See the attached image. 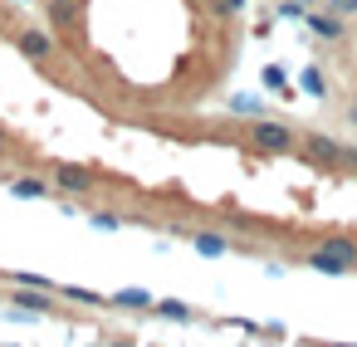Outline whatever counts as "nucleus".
Segmentation results:
<instances>
[{
  "mask_svg": "<svg viewBox=\"0 0 357 347\" xmlns=\"http://www.w3.org/2000/svg\"><path fill=\"white\" fill-rule=\"evenodd\" d=\"M245 137H250V147L264 152V157H289V152L298 147V132H294L289 123H274V118H255V123L245 128Z\"/></svg>",
  "mask_w": 357,
  "mask_h": 347,
  "instance_id": "f257e3e1",
  "label": "nucleus"
},
{
  "mask_svg": "<svg viewBox=\"0 0 357 347\" xmlns=\"http://www.w3.org/2000/svg\"><path fill=\"white\" fill-rule=\"evenodd\" d=\"M303 157H308L313 167H357V147H342V142L318 137V132L303 142Z\"/></svg>",
  "mask_w": 357,
  "mask_h": 347,
  "instance_id": "f03ea898",
  "label": "nucleus"
},
{
  "mask_svg": "<svg viewBox=\"0 0 357 347\" xmlns=\"http://www.w3.org/2000/svg\"><path fill=\"white\" fill-rule=\"evenodd\" d=\"M74 10H79V0H50V30L64 40V45H74L79 40V20H74Z\"/></svg>",
  "mask_w": 357,
  "mask_h": 347,
  "instance_id": "7ed1b4c3",
  "label": "nucleus"
},
{
  "mask_svg": "<svg viewBox=\"0 0 357 347\" xmlns=\"http://www.w3.org/2000/svg\"><path fill=\"white\" fill-rule=\"evenodd\" d=\"M20 54L45 64V59L54 54V35H45V30H25V35H20Z\"/></svg>",
  "mask_w": 357,
  "mask_h": 347,
  "instance_id": "20e7f679",
  "label": "nucleus"
},
{
  "mask_svg": "<svg viewBox=\"0 0 357 347\" xmlns=\"http://www.w3.org/2000/svg\"><path fill=\"white\" fill-rule=\"evenodd\" d=\"M303 20H308V30L313 35H323V40H342V15H323V10H303Z\"/></svg>",
  "mask_w": 357,
  "mask_h": 347,
  "instance_id": "39448f33",
  "label": "nucleus"
},
{
  "mask_svg": "<svg viewBox=\"0 0 357 347\" xmlns=\"http://www.w3.org/2000/svg\"><path fill=\"white\" fill-rule=\"evenodd\" d=\"M54 181H59L64 191H79V196H84V191L93 186V171H89V167H54Z\"/></svg>",
  "mask_w": 357,
  "mask_h": 347,
  "instance_id": "423d86ee",
  "label": "nucleus"
},
{
  "mask_svg": "<svg viewBox=\"0 0 357 347\" xmlns=\"http://www.w3.org/2000/svg\"><path fill=\"white\" fill-rule=\"evenodd\" d=\"M313 249H323V254H333V259H342L347 269H357V245L347 240V235H328L323 245H313Z\"/></svg>",
  "mask_w": 357,
  "mask_h": 347,
  "instance_id": "0eeeda50",
  "label": "nucleus"
},
{
  "mask_svg": "<svg viewBox=\"0 0 357 347\" xmlns=\"http://www.w3.org/2000/svg\"><path fill=\"white\" fill-rule=\"evenodd\" d=\"M191 245H196V254H206V259H220V254L230 249V240H225V235H215V230H196V235H191Z\"/></svg>",
  "mask_w": 357,
  "mask_h": 347,
  "instance_id": "6e6552de",
  "label": "nucleus"
},
{
  "mask_svg": "<svg viewBox=\"0 0 357 347\" xmlns=\"http://www.w3.org/2000/svg\"><path fill=\"white\" fill-rule=\"evenodd\" d=\"M152 313L157 318H172V323H196V308L191 303H176V298H152Z\"/></svg>",
  "mask_w": 357,
  "mask_h": 347,
  "instance_id": "1a4fd4ad",
  "label": "nucleus"
},
{
  "mask_svg": "<svg viewBox=\"0 0 357 347\" xmlns=\"http://www.w3.org/2000/svg\"><path fill=\"white\" fill-rule=\"evenodd\" d=\"M15 303H20L25 313H50V308H54V303H50V288H30V284L15 293Z\"/></svg>",
  "mask_w": 357,
  "mask_h": 347,
  "instance_id": "9d476101",
  "label": "nucleus"
},
{
  "mask_svg": "<svg viewBox=\"0 0 357 347\" xmlns=\"http://www.w3.org/2000/svg\"><path fill=\"white\" fill-rule=\"evenodd\" d=\"M10 191H15L20 201H45V196H50V186H45L40 176H20V181H15Z\"/></svg>",
  "mask_w": 357,
  "mask_h": 347,
  "instance_id": "9b49d317",
  "label": "nucleus"
},
{
  "mask_svg": "<svg viewBox=\"0 0 357 347\" xmlns=\"http://www.w3.org/2000/svg\"><path fill=\"white\" fill-rule=\"evenodd\" d=\"M113 308H152V293H142V288H123V293H113Z\"/></svg>",
  "mask_w": 357,
  "mask_h": 347,
  "instance_id": "f8f14e48",
  "label": "nucleus"
},
{
  "mask_svg": "<svg viewBox=\"0 0 357 347\" xmlns=\"http://www.w3.org/2000/svg\"><path fill=\"white\" fill-rule=\"evenodd\" d=\"M298 84H303V93H313V98H323V93H328V88H323V69H303V79H298Z\"/></svg>",
  "mask_w": 357,
  "mask_h": 347,
  "instance_id": "ddd939ff",
  "label": "nucleus"
},
{
  "mask_svg": "<svg viewBox=\"0 0 357 347\" xmlns=\"http://www.w3.org/2000/svg\"><path fill=\"white\" fill-rule=\"evenodd\" d=\"M328 10L342 15V20H352V15H357V0H328Z\"/></svg>",
  "mask_w": 357,
  "mask_h": 347,
  "instance_id": "4468645a",
  "label": "nucleus"
},
{
  "mask_svg": "<svg viewBox=\"0 0 357 347\" xmlns=\"http://www.w3.org/2000/svg\"><path fill=\"white\" fill-rule=\"evenodd\" d=\"M264 84H269V88H279V93H284V84H289V79H284V69H274V64H269V69H264Z\"/></svg>",
  "mask_w": 357,
  "mask_h": 347,
  "instance_id": "2eb2a0df",
  "label": "nucleus"
},
{
  "mask_svg": "<svg viewBox=\"0 0 357 347\" xmlns=\"http://www.w3.org/2000/svg\"><path fill=\"white\" fill-rule=\"evenodd\" d=\"M215 10H220V15H240V10H245V0H215Z\"/></svg>",
  "mask_w": 357,
  "mask_h": 347,
  "instance_id": "dca6fc26",
  "label": "nucleus"
},
{
  "mask_svg": "<svg viewBox=\"0 0 357 347\" xmlns=\"http://www.w3.org/2000/svg\"><path fill=\"white\" fill-rule=\"evenodd\" d=\"M93 225H98V230H118L123 220H118V215H93Z\"/></svg>",
  "mask_w": 357,
  "mask_h": 347,
  "instance_id": "f3484780",
  "label": "nucleus"
},
{
  "mask_svg": "<svg viewBox=\"0 0 357 347\" xmlns=\"http://www.w3.org/2000/svg\"><path fill=\"white\" fill-rule=\"evenodd\" d=\"M347 123L357 128V93H352V103H347Z\"/></svg>",
  "mask_w": 357,
  "mask_h": 347,
  "instance_id": "a211bd4d",
  "label": "nucleus"
},
{
  "mask_svg": "<svg viewBox=\"0 0 357 347\" xmlns=\"http://www.w3.org/2000/svg\"><path fill=\"white\" fill-rule=\"evenodd\" d=\"M10 152V137H6V128H0V157H6Z\"/></svg>",
  "mask_w": 357,
  "mask_h": 347,
  "instance_id": "6ab92c4d",
  "label": "nucleus"
},
{
  "mask_svg": "<svg viewBox=\"0 0 357 347\" xmlns=\"http://www.w3.org/2000/svg\"><path fill=\"white\" fill-rule=\"evenodd\" d=\"M206 6H215V0H206Z\"/></svg>",
  "mask_w": 357,
  "mask_h": 347,
  "instance_id": "aec40b11",
  "label": "nucleus"
}]
</instances>
